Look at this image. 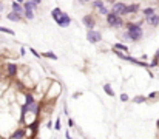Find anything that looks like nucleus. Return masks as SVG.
<instances>
[{"mask_svg":"<svg viewBox=\"0 0 159 139\" xmlns=\"http://www.w3.org/2000/svg\"><path fill=\"white\" fill-rule=\"evenodd\" d=\"M76 128V121L73 118H68V130H73Z\"/></svg>","mask_w":159,"mask_h":139,"instance_id":"30","label":"nucleus"},{"mask_svg":"<svg viewBox=\"0 0 159 139\" xmlns=\"http://www.w3.org/2000/svg\"><path fill=\"white\" fill-rule=\"evenodd\" d=\"M0 33H3V34H8V36H16V31H14V30H11V28H6V26H2V25H0Z\"/></svg>","mask_w":159,"mask_h":139,"instance_id":"26","label":"nucleus"},{"mask_svg":"<svg viewBox=\"0 0 159 139\" xmlns=\"http://www.w3.org/2000/svg\"><path fill=\"white\" fill-rule=\"evenodd\" d=\"M144 23H147L148 26H159V14L155 12L153 16L145 17V19H144Z\"/></svg>","mask_w":159,"mask_h":139,"instance_id":"12","label":"nucleus"},{"mask_svg":"<svg viewBox=\"0 0 159 139\" xmlns=\"http://www.w3.org/2000/svg\"><path fill=\"white\" fill-rule=\"evenodd\" d=\"M0 19H2V16H0Z\"/></svg>","mask_w":159,"mask_h":139,"instance_id":"46","label":"nucleus"},{"mask_svg":"<svg viewBox=\"0 0 159 139\" xmlns=\"http://www.w3.org/2000/svg\"><path fill=\"white\" fill-rule=\"evenodd\" d=\"M53 125H54V121H53V119L47 121V128H48V130H53Z\"/></svg>","mask_w":159,"mask_h":139,"instance_id":"33","label":"nucleus"},{"mask_svg":"<svg viewBox=\"0 0 159 139\" xmlns=\"http://www.w3.org/2000/svg\"><path fill=\"white\" fill-rule=\"evenodd\" d=\"M82 94H84V91H77V93H74V94H73L71 97H73V99H79V97H80Z\"/></svg>","mask_w":159,"mask_h":139,"instance_id":"34","label":"nucleus"},{"mask_svg":"<svg viewBox=\"0 0 159 139\" xmlns=\"http://www.w3.org/2000/svg\"><path fill=\"white\" fill-rule=\"evenodd\" d=\"M125 8H127V3L125 2H122V0H119V2H114L113 5H111V12H114V14H117V16H120V17H125Z\"/></svg>","mask_w":159,"mask_h":139,"instance_id":"7","label":"nucleus"},{"mask_svg":"<svg viewBox=\"0 0 159 139\" xmlns=\"http://www.w3.org/2000/svg\"><path fill=\"white\" fill-rule=\"evenodd\" d=\"M3 79H6V77H5V73H3V71L0 70V82H2Z\"/></svg>","mask_w":159,"mask_h":139,"instance_id":"39","label":"nucleus"},{"mask_svg":"<svg viewBox=\"0 0 159 139\" xmlns=\"http://www.w3.org/2000/svg\"><path fill=\"white\" fill-rule=\"evenodd\" d=\"M65 139H73L71 138V135H70V130H66V132H65Z\"/></svg>","mask_w":159,"mask_h":139,"instance_id":"38","label":"nucleus"},{"mask_svg":"<svg viewBox=\"0 0 159 139\" xmlns=\"http://www.w3.org/2000/svg\"><path fill=\"white\" fill-rule=\"evenodd\" d=\"M87 40H88V44H91V45L101 44V42H102V33H101L99 30H88V31H87Z\"/></svg>","mask_w":159,"mask_h":139,"instance_id":"6","label":"nucleus"},{"mask_svg":"<svg viewBox=\"0 0 159 139\" xmlns=\"http://www.w3.org/2000/svg\"><path fill=\"white\" fill-rule=\"evenodd\" d=\"M71 22H73V19H71V16L68 14V12H62V16L56 20V23H57V26L59 28H68L70 25H71Z\"/></svg>","mask_w":159,"mask_h":139,"instance_id":"9","label":"nucleus"},{"mask_svg":"<svg viewBox=\"0 0 159 139\" xmlns=\"http://www.w3.org/2000/svg\"><path fill=\"white\" fill-rule=\"evenodd\" d=\"M22 6H23V9H31V11H34V12H36V9L39 8L33 0H25V3H23Z\"/></svg>","mask_w":159,"mask_h":139,"instance_id":"20","label":"nucleus"},{"mask_svg":"<svg viewBox=\"0 0 159 139\" xmlns=\"http://www.w3.org/2000/svg\"><path fill=\"white\" fill-rule=\"evenodd\" d=\"M34 17H36L34 11H31V9H25L23 11V19L25 20H34Z\"/></svg>","mask_w":159,"mask_h":139,"instance_id":"25","label":"nucleus"},{"mask_svg":"<svg viewBox=\"0 0 159 139\" xmlns=\"http://www.w3.org/2000/svg\"><path fill=\"white\" fill-rule=\"evenodd\" d=\"M105 22H107V25H108L110 28H113V30H120V28H124V25H125L124 17H120V16L111 12V11L105 16Z\"/></svg>","mask_w":159,"mask_h":139,"instance_id":"4","label":"nucleus"},{"mask_svg":"<svg viewBox=\"0 0 159 139\" xmlns=\"http://www.w3.org/2000/svg\"><path fill=\"white\" fill-rule=\"evenodd\" d=\"M148 63H150V70H156V68H159V48L156 49V53L153 54V57H152V60H150Z\"/></svg>","mask_w":159,"mask_h":139,"instance_id":"14","label":"nucleus"},{"mask_svg":"<svg viewBox=\"0 0 159 139\" xmlns=\"http://www.w3.org/2000/svg\"><path fill=\"white\" fill-rule=\"evenodd\" d=\"M53 130H56V132H60V130H62V121H60V118H59V116H57V118L54 119Z\"/></svg>","mask_w":159,"mask_h":139,"instance_id":"27","label":"nucleus"},{"mask_svg":"<svg viewBox=\"0 0 159 139\" xmlns=\"http://www.w3.org/2000/svg\"><path fill=\"white\" fill-rule=\"evenodd\" d=\"M98 12H99V14H101V16H107V14H108V12H110V9H108V8H107V6H104V8H101V9H99V11H98Z\"/></svg>","mask_w":159,"mask_h":139,"instance_id":"32","label":"nucleus"},{"mask_svg":"<svg viewBox=\"0 0 159 139\" xmlns=\"http://www.w3.org/2000/svg\"><path fill=\"white\" fill-rule=\"evenodd\" d=\"M139 59H141V60H144V62H147V60H148V56H147V54H142Z\"/></svg>","mask_w":159,"mask_h":139,"instance_id":"35","label":"nucleus"},{"mask_svg":"<svg viewBox=\"0 0 159 139\" xmlns=\"http://www.w3.org/2000/svg\"><path fill=\"white\" fill-rule=\"evenodd\" d=\"M80 5H84V3H88V2H91V0H77Z\"/></svg>","mask_w":159,"mask_h":139,"instance_id":"40","label":"nucleus"},{"mask_svg":"<svg viewBox=\"0 0 159 139\" xmlns=\"http://www.w3.org/2000/svg\"><path fill=\"white\" fill-rule=\"evenodd\" d=\"M9 139H26V127H23V125H17L12 132H11V135L8 136Z\"/></svg>","mask_w":159,"mask_h":139,"instance_id":"8","label":"nucleus"},{"mask_svg":"<svg viewBox=\"0 0 159 139\" xmlns=\"http://www.w3.org/2000/svg\"><path fill=\"white\" fill-rule=\"evenodd\" d=\"M141 11V5L139 3H127L125 8V16H134Z\"/></svg>","mask_w":159,"mask_h":139,"instance_id":"11","label":"nucleus"},{"mask_svg":"<svg viewBox=\"0 0 159 139\" xmlns=\"http://www.w3.org/2000/svg\"><path fill=\"white\" fill-rule=\"evenodd\" d=\"M130 99H131V97H130L127 93H120V94H119V100H120V102H130Z\"/></svg>","mask_w":159,"mask_h":139,"instance_id":"28","label":"nucleus"},{"mask_svg":"<svg viewBox=\"0 0 159 139\" xmlns=\"http://www.w3.org/2000/svg\"><path fill=\"white\" fill-rule=\"evenodd\" d=\"M25 54H26V48L22 46V48H20V56H25Z\"/></svg>","mask_w":159,"mask_h":139,"instance_id":"37","label":"nucleus"},{"mask_svg":"<svg viewBox=\"0 0 159 139\" xmlns=\"http://www.w3.org/2000/svg\"><path fill=\"white\" fill-rule=\"evenodd\" d=\"M82 23L87 28V31L88 30H94V26H96V16L94 14H85L82 17Z\"/></svg>","mask_w":159,"mask_h":139,"instance_id":"10","label":"nucleus"},{"mask_svg":"<svg viewBox=\"0 0 159 139\" xmlns=\"http://www.w3.org/2000/svg\"><path fill=\"white\" fill-rule=\"evenodd\" d=\"M6 19H8L9 22H14V23H20V22L25 20L22 14H17V12H12V11H9V12L6 14Z\"/></svg>","mask_w":159,"mask_h":139,"instance_id":"13","label":"nucleus"},{"mask_svg":"<svg viewBox=\"0 0 159 139\" xmlns=\"http://www.w3.org/2000/svg\"><path fill=\"white\" fill-rule=\"evenodd\" d=\"M62 108H63V114H65L66 118H70V110H68V102H63V105H62Z\"/></svg>","mask_w":159,"mask_h":139,"instance_id":"31","label":"nucleus"},{"mask_svg":"<svg viewBox=\"0 0 159 139\" xmlns=\"http://www.w3.org/2000/svg\"><path fill=\"white\" fill-rule=\"evenodd\" d=\"M142 25H144V19L139 20V22H125L122 39L124 40H128V42H133V44L142 40V37H144Z\"/></svg>","mask_w":159,"mask_h":139,"instance_id":"1","label":"nucleus"},{"mask_svg":"<svg viewBox=\"0 0 159 139\" xmlns=\"http://www.w3.org/2000/svg\"><path fill=\"white\" fill-rule=\"evenodd\" d=\"M62 93H63V85H62L59 81L51 79V84H50L48 90H47L45 94H43L42 102H43L45 105H48V104H51V105H53L56 100H59V97L62 96Z\"/></svg>","mask_w":159,"mask_h":139,"instance_id":"3","label":"nucleus"},{"mask_svg":"<svg viewBox=\"0 0 159 139\" xmlns=\"http://www.w3.org/2000/svg\"><path fill=\"white\" fill-rule=\"evenodd\" d=\"M16 2H17V3H20V5H23V3H25V0H16Z\"/></svg>","mask_w":159,"mask_h":139,"instance_id":"43","label":"nucleus"},{"mask_svg":"<svg viewBox=\"0 0 159 139\" xmlns=\"http://www.w3.org/2000/svg\"><path fill=\"white\" fill-rule=\"evenodd\" d=\"M33 2H34V3H36V5H37V6H39V5H40V3H42V2H43V0H33Z\"/></svg>","mask_w":159,"mask_h":139,"instance_id":"41","label":"nucleus"},{"mask_svg":"<svg viewBox=\"0 0 159 139\" xmlns=\"http://www.w3.org/2000/svg\"><path fill=\"white\" fill-rule=\"evenodd\" d=\"M155 12H158L155 6H147V8L142 9V17H144V19H145V17H150V16H153Z\"/></svg>","mask_w":159,"mask_h":139,"instance_id":"19","label":"nucleus"},{"mask_svg":"<svg viewBox=\"0 0 159 139\" xmlns=\"http://www.w3.org/2000/svg\"><path fill=\"white\" fill-rule=\"evenodd\" d=\"M3 11H5V3H3V2L0 0V14H2Z\"/></svg>","mask_w":159,"mask_h":139,"instance_id":"36","label":"nucleus"},{"mask_svg":"<svg viewBox=\"0 0 159 139\" xmlns=\"http://www.w3.org/2000/svg\"><path fill=\"white\" fill-rule=\"evenodd\" d=\"M17 125H19V121L14 118V114L9 110L0 111V136L8 138Z\"/></svg>","mask_w":159,"mask_h":139,"instance_id":"2","label":"nucleus"},{"mask_svg":"<svg viewBox=\"0 0 159 139\" xmlns=\"http://www.w3.org/2000/svg\"><path fill=\"white\" fill-rule=\"evenodd\" d=\"M156 128H158V132H159V118L156 119Z\"/></svg>","mask_w":159,"mask_h":139,"instance_id":"42","label":"nucleus"},{"mask_svg":"<svg viewBox=\"0 0 159 139\" xmlns=\"http://www.w3.org/2000/svg\"><path fill=\"white\" fill-rule=\"evenodd\" d=\"M20 73V67L16 62H6L5 63V77L8 81H16Z\"/></svg>","mask_w":159,"mask_h":139,"instance_id":"5","label":"nucleus"},{"mask_svg":"<svg viewBox=\"0 0 159 139\" xmlns=\"http://www.w3.org/2000/svg\"><path fill=\"white\" fill-rule=\"evenodd\" d=\"M105 6V2L104 0H93L91 2V8L94 9V11H99L101 8H104Z\"/></svg>","mask_w":159,"mask_h":139,"instance_id":"23","label":"nucleus"},{"mask_svg":"<svg viewBox=\"0 0 159 139\" xmlns=\"http://www.w3.org/2000/svg\"><path fill=\"white\" fill-rule=\"evenodd\" d=\"M156 139H159V136H158V138H156Z\"/></svg>","mask_w":159,"mask_h":139,"instance_id":"45","label":"nucleus"},{"mask_svg":"<svg viewBox=\"0 0 159 139\" xmlns=\"http://www.w3.org/2000/svg\"><path fill=\"white\" fill-rule=\"evenodd\" d=\"M11 11H12V12H17V14H22V16H23V11H25V9H23V6H22L20 3H17V2L14 0V2H11Z\"/></svg>","mask_w":159,"mask_h":139,"instance_id":"18","label":"nucleus"},{"mask_svg":"<svg viewBox=\"0 0 159 139\" xmlns=\"http://www.w3.org/2000/svg\"><path fill=\"white\" fill-rule=\"evenodd\" d=\"M111 49H117V51H122V53H125V54H128V53H130L128 45H125L124 42H116L114 45L111 46Z\"/></svg>","mask_w":159,"mask_h":139,"instance_id":"16","label":"nucleus"},{"mask_svg":"<svg viewBox=\"0 0 159 139\" xmlns=\"http://www.w3.org/2000/svg\"><path fill=\"white\" fill-rule=\"evenodd\" d=\"M28 51H30V53H31L34 57H37V59H42V54H40V53H39L36 48H28Z\"/></svg>","mask_w":159,"mask_h":139,"instance_id":"29","label":"nucleus"},{"mask_svg":"<svg viewBox=\"0 0 159 139\" xmlns=\"http://www.w3.org/2000/svg\"><path fill=\"white\" fill-rule=\"evenodd\" d=\"M0 139H9V138H6V136H0Z\"/></svg>","mask_w":159,"mask_h":139,"instance_id":"44","label":"nucleus"},{"mask_svg":"<svg viewBox=\"0 0 159 139\" xmlns=\"http://www.w3.org/2000/svg\"><path fill=\"white\" fill-rule=\"evenodd\" d=\"M62 12H63V11H62V8H59V6L53 8V9H51V19L56 22V20H57V19L62 16Z\"/></svg>","mask_w":159,"mask_h":139,"instance_id":"22","label":"nucleus"},{"mask_svg":"<svg viewBox=\"0 0 159 139\" xmlns=\"http://www.w3.org/2000/svg\"><path fill=\"white\" fill-rule=\"evenodd\" d=\"M147 100L148 102H156V100H159V91H150L148 94H147Z\"/></svg>","mask_w":159,"mask_h":139,"instance_id":"24","label":"nucleus"},{"mask_svg":"<svg viewBox=\"0 0 159 139\" xmlns=\"http://www.w3.org/2000/svg\"><path fill=\"white\" fill-rule=\"evenodd\" d=\"M102 90H104V93H105L108 97H116V93H114V90H113V87H111L110 82H107V84L102 85Z\"/></svg>","mask_w":159,"mask_h":139,"instance_id":"17","label":"nucleus"},{"mask_svg":"<svg viewBox=\"0 0 159 139\" xmlns=\"http://www.w3.org/2000/svg\"><path fill=\"white\" fill-rule=\"evenodd\" d=\"M43 59H50V60H59V56L54 53V51H45V53H40Z\"/></svg>","mask_w":159,"mask_h":139,"instance_id":"21","label":"nucleus"},{"mask_svg":"<svg viewBox=\"0 0 159 139\" xmlns=\"http://www.w3.org/2000/svg\"><path fill=\"white\" fill-rule=\"evenodd\" d=\"M130 102H133V104H136V105H141V104H147L148 100H147V96L138 94V96H133V97L130 99Z\"/></svg>","mask_w":159,"mask_h":139,"instance_id":"15","label":"nucleus"}]
</instances>
